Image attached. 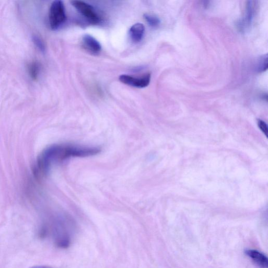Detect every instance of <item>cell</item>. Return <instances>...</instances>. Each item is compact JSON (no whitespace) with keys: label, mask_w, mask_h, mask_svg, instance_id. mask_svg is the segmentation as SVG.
Listing matches in <instances>:
<instances>
[{"label":"cell","mask_w":268,"mask_h":268,"mask_svg":"<svg viewBox=\"0 0 268 268\" xmlns=\"http://www.w3.org/2000/svg\"><path fill=\"white\" fill-rule=\"evenodd\" d=\"M101 148L81 146L72 144L51 145L42 152L38 156L35 167L38 176L46 175L52 165L75 157H87L99 153Z\"/></svg>","instance_id":"1"},{"label":"cell","mask_w":268,"mask_h":268,"mask_svg":"<svg viewBox=\"0 0 268 268\" xmlns=\"http://www.w3.org/2000/svg\"><path fill=\"white\" fill-rule=\"evenodd\" d=\"M52 224V233L55 243L61 248L68 247L72 241L75 225L68 216L58 217Z\"/></svg>","instance_id":"2"},{"label":"cell","mask_w":268,"mask_h":268,"mask_svg":"<svg viewBox=\"0 0 268 268\" xmlns=\"http://www.w3.org/2000/svg\"><path fill=\"white\" fill-rule=\"evenodd\" d=\"M66 18L63 2L60 0L53 2L49 11V22L51 29L52 30L59 29L66 22Z\"/></svg>","instance_id":"3"},{"label":"cell","mask_w":268,"mask_h":268,"mask_svg":"<svg viewBox=\"0 0 268 268\" xmlns=\"http://www.w3.org/2000/svg\"><path fill=\"white\" fill-rule=\"evenodd\" d=\"M72 4L82 16L91 24L97 25L101 22L100 16L90 5L81 1H73Z\"/></svg>","instance_id":"4"},{"label":"cell","mask_w":268,"mask_h":268,"mask_svg":"<svg viewBox=\"0 0 268 268\" xmlns=\"http://www.w3.org/2000/svg\"><path fill=\"white\" fill-rule=\"evenodd\" d=\"M120 81L133 87L144 88L147 87L150 82L151 75L147 74L141 77H134L130 75H122L119 78Z\"/></svg>","instance_id":"5"},{"label":"cell","mask_w":268,"mask_h":268,"mask_svg":"<svg viewBox=\"0 0 268 268\" xmlns=\"http://www.w3.org/2000/svg\"><path fill=\"white\" fill-rule=\"evenodd\" d=\"M245 253L246 255L259 267H268V259L261 252L255 249H247L245 251Z\"/></svg>","instance_id":"6"},{"label":"cell","mask_w":268,"mask_h":268,"mask_svg":"<svg viewBox=\"0 0 268 268\" xmlns=\"http://www.w3.org/2000/svg\"><path fill=\"white\" fill-rule=\"evenodd\" d=\"M83 47L91 53H99L101 51V45L95 38L90 35H85L82 38Z\"/></svg>","instance_id":"7"},{"label":"cell","mask_w":268,"mask_h":268,"mask_svg":"<svg viewBox=\"0 0 268 268\" xmlns=\"http://www.w3.org/2000/svg\"><path fill=\"white\" fill-rule=\"evenodd\" d=\"M145 31V26L142 23H136L131 27L130 30V38L134 43H138L143 39Z\"/></svg>","instance_id":"8"},{"label":"cell","mask_w":268,"mask_h":268,"mask_svg":"<svg viewBox=\"0 0 268 268\" xmlns=\"http://www.w3.org/2000/svg\"><path fill=\"white\" fill-rule=\"evenodd\" d=\"M40 71V66L38 62H33L29 66V74L31 78L34 80H36L39 76Z\"/></svg>","instance_id":"9"},{"label":"cell","mask_w":268,"mask_h":268,"mask_svg":"<svg viewBox=\"0 0 268 268\" xmlns=\"http://www.w3.org/2000/svg\"><path fill=\"white\" fill-rule=\"evenodd\" d=\"M144 17L147 23L151 27H156L160 25V21L156 16L145 14Z\"/></svg>","instance_id":"10"},{"label":"cell","mask_w":268,"mask_h":268,"mask_svg":"<svg viewBox=\"0 0 268 268\" xmlns=\"http://www.w3.org/2000/svg\"><path fill=\"white\" fill-rule=\"evenodd\" d=\"M252 2H248L247 5L245 22L247 25H250L254 15L253 6Z\"/></svg>","instance_id":"11"},{"label":"cell","mask_w":268,"mask_h":268,"mask_svg":"<svg viewBox=\"0 0 268 268\" xmlns=\"http://www.w3.org/2000/svg\"><path fill=\"white\" fill-rule=\"evenodd\" d=\"M258 72H264L267 69V55H262L259 59L258 62Z\"/></svg>","instance_id":"12"},{"label":"cell","mask_w":268,"mask_h":268,"mask_svg":"<svg viewBox=\"0 0 268 268\" xmlns=\"http://www.w3.org/2000/svg\"><path fill=\"white\" fill-rule=\"evenodd\" d=\"M33 39L35 45L41 51H45V46L43 40L37 35L33 36Z\"/></svg>","instance_id":"13"},{"label":"cell","mask_w":268,"mask_h":268,"mask_svg":"<svg viewBox=\"0 0 268 268\" xmlns=\"http://www.w3.org/2000/svg\"><path fill=\"white\" fill-rule=\"evenodd\" d=\"M258 125L259 129L267 137V127L265 123L261 120H259L258 122Z\"/></svg>","instance_id":"14"},{"label":"cell","mask_w":268,"mask_h":268,"mask_svg":"<svg viewBox=\"0 0 268 268\" xmlns=\"http://www.w3.org/2000/svg\"><path fill=\"white\" fill-rule=\"evenodd\" d=\"M31 268H51V267L49 266H47L39 265V266H35Z\"/></svg>","instance_id":"15"}]
</instances>
